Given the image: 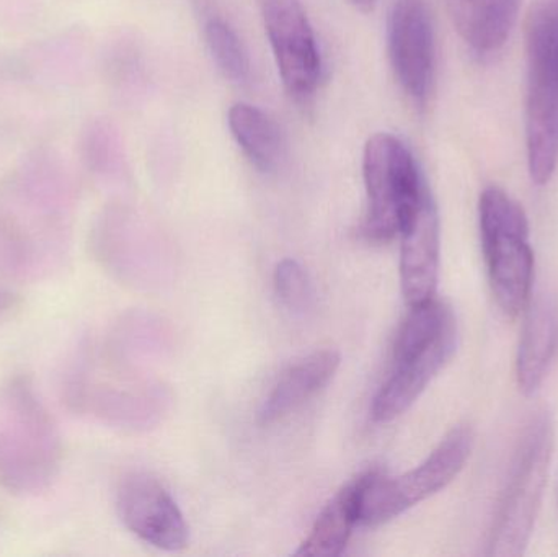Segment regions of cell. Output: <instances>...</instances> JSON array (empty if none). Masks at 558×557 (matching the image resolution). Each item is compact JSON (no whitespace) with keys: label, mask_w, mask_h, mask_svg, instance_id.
I'll return each mask as SVG.
<instances>
[{"label":"cell","mask_w":558,"mask_h":557,"mask_svg":"<svg viewBox=\"0 0 558 557\" xmlns=\"http://www.w3.org/2000/svg\"><path fill=\"white\" fill-rule=\"evenodd\" d=\"M62 438L48 405L26 375L0 386V487L13 496L45 493L62 464Z\"/></svg>","instance_id":"6da1fadb"},{"label":"cell","mask_w":558,"mask_h":557,"mask_svg":"<svg viewBox=\"0 0 558 557\" xmlns=\"http://www.w3.org/2000/svg\"><path fill=\"white\" fill-rule=\"evenodd\" d=\"M458 349V320L448 304L433 300L410 306L397 332L393 372L374 398L371 414L387 424L409 411Z\"/></svg>","instance_id":"7a4b0ae2"},{"label":"cell","mask_w":558,"mask_h":557,"mask_svg":"<svg viewBox=\"0 0 558 557\" xmlns=\"http://www.w3.org/2000/svg\"><path fill=\"white\" fill-rule=\"evenodd\" d=\"M526 144L531 179L546 185L558 162V0H536L526 19Z\"/></svg>","instance_id":"3957f363"},{"label":"cell","mask_w":558,"mask_h":557,"mask_svg":"<svg viewBox=\"0 0 558 557\" xmlns=\"http://www.w3.org/2000/svg\"><path fill=\"white\" fill-rule=\"evenodd\" d=\"M556 427L547 411L536 412L524 427L501 496L487 555L518 557L526 553L539 516L553 464Z\"/></svg>","instance_id":"277c9868"},{"label":"cell","mask_w":558,"mask_h":557,"mask_svg":"<svg viewBox=\"0 0 558 557\" xmlns=\"http://www.w3.org/2000/svg\"><path fill=\"white\" fill-rule=\"evenodd\" d=\"M478 221L495 300L508 317L520 316L530 304L534 280L526 213L505 190L488 186L478 203Z\"/></svg>","instance_id":"5b68a950"},{"label":"cell","mask_w":558,"mask_h":557,"mask_svg":"<svg viewBox=\"0 0 558 557\" xmlns=\"http://www.w3.org/2000/svg\"><path fill=\"white\" fill-rule=\"evenodd\" d=\"M363 179L367 196L363 232L367 241L376 244L400 235L432 193L409 147L389 133H377L367 140Z\"/></svg>","instance_id":"8992f818"},{"label":"cell","mask_w":558,"mask_h":557,"mask_svg":"<svg viewBox=\"0 0 558 557\" xmlns=\"http://www.w3.org/2000/svg\"><path fill=\"white\" fill-rule=\"evenodd\" d=\"M474 444V431L469 425H458L415 470L397 477L383 476L377 471L361 474L357 523L383 525L441 493L464 470Z\"/></svg>","instance_id":"52a82bcc"},{"label":"cell","mask_w":558,"mask_h":557,"mask_svg":"<svg viewBox=\"0 0 558 557\" xmlns=\"http://www.w3.org/2000/svg\"><path fill=\"white\" fill-rule=\"evenodd\" d=\"M262 19L289 97L307 105L320 81V52L299 0H260Z\"/></svg>","instance_id":"ba28073f"},{"label":"cell","mask_w":558,"mask_h":557,"mask_svg":"<svg viewBox=\"0 0 558 557\" xmlns=\"http://www.w3.org/2000/svg\"><path fill=\"white\" fill-rule=\"evenodd\" d=\"M393 74L407 97L425 107L435 84V26L426 0H396L387 23Z\"/></svg>","instance_id":"9c48e42d"},{"label":"cell","mask_w":558,"mask_h":557,"mask_svg":"<svg viewBox=\"0 0 558 557\" xmlns=\"http://www.w3.org/2000/svg\"><path fill=\"white\" fill-rule=\"evenodd\" d=\"M117 509L123 525L147 545L180 552L189 545V525L169 491L147 473L121 480Z\"/></svg>","instance_id":"30bf717a"},{"label":"cell","mask_w":558,"mask_h":557,"mask_svg":"<svg viewBox=\"0 0 558 557\" xmlns=\"http://www.w3.org/2000/svg\"><path fill=\"white\" fill-rule=\"evenodd\" d=\"M400 284L407 304L426 303L436 298L439 277V218L432 193L400 232Z\"/></svg>","instance_id":"8fae6325"},{"label":"cell","mask_w":558,"mask_h":557,"mask_svg":"<svg viewBox=\"0 0 558 557\" xmlns=\"http://www.w3.org/2000/svg\"><path fill=\"white\" fill-rule=\"evenodd\" d=\"M65 239L32 231L15 216L0 213V278L5 281L41 280L64 262Z\"/></svg>","instance_id":"7c38bea8"},{"label":"cell","mask_w":558,"mask_h":557,"mask_svg":"<svg viewBox=\"0 0 558 557\" xmlns=\"http://www.w3.org/2000/svg\"><path fill=\"white\" fill-rule=\"evenodd\" d=\"M558 347V306L549 294L527 304L517 356V378L524 395L539 391Z\"/></svg>","instance_id":"4fadbf2b"},{"label":"cell","mask_w":558,"mask_h":557,"mask_svg":"<svg viewBox=\"0 0 558 557\" xmlns=\"http://www.w3.org/2000/svg\"><path fill=\"white\" fill-rule=\"evenodd\" d=\"M341 355L337 350H318L301 360L278 379L265 399L258 421L262 425H274L301 409L308 399L322 391L333 379L340 368Z\"/></svg>","instance_id":"5bb4252c"},{"label":"cell","mask_w":558,"mask_h":557,"mask_svg":"<svg viewBox=\"0 0 558 557\" xmlns=\"http://www.w3.org/2000/svg\"><path fill=\"white\" fill-rule=\"evenodd\" d=\"M459 35L477 52L498 51L517 22L520 0H448Z\"/></svg>","instance_id":"9a60e30c"},{"label":"cell","mask_w":558,"mask_h":557,"mask_svg":"<svg viewBox=\"0 0 558 557\" xmlns=\"http://www.w3.org/2000/svg\"><path fill=\"white\" fill-rule=\"evenodd\" d=\"M228 123L232 137L255 169L264 173L281 169L286 160L284 136L265 111L241 101L232 105Z\"/></svg>","instance_id":"2e32d148"},{"label":"cell","mask_w":558,"mask_h":557,"mask_svg":"<svg viewBox=\"0 0 558 557\" xmlns=\"http://www.w3.org/2000/svg\"><path fill=\"white\" fill-rule=\"evenodd\" d=\"M360 477L341 487L333 499L318 513L307 538L295 556L337 557L347 548L354 525H357Z\"/></svg>","instance_id":"e0dca14e"},{"label":"cell","mask_w":558,"mask_h":557,"mask_svg":"<svg viewBox=\"0 0 558 557\" xmlns=\"http://www.w3.org/2000/svg\"><path fill=\"white\" fill-rule=\"evenodd\" d=\"M206 45L213 61L226 78L235 84L251 77V59L235 29L221 19H211L205 26Z\"/></svg>","instance_id":"ac0fdd59"},{"label":"cell","mask_w":558,"mask_h":557,"mask_svg":"<svg viewBox=\"0 0 558 557\" xmlns=\"http://www.w3.org/2000/svg\"><path fill=\"white\" fill-rule=\"evenodd\" d=\"M275 291L286 310L302 313L312 303V287L307 271L299 262L284 258L279 262L274 277Z\"/></svg>","instance_id":"d6986e66"},{"label":"cell","mask_w":558,"mask_h":557,"mask_svg":"<svg viewBox=\"0 0 558 557\" xmlns=\"http://www.w3.org/2000/svg\"><path fill=\"white\" fill-rule=\"evenodd\" d=\"M20 304L19 293L12 290L5 280L0 278V319L9 316L12 311H15Z\"/></svg>","instance_id":"ffe728a7"},{"label":"cell","mask_w":558,"mask_h":557,"mask_svg":"<svg viewBox=\"0 0 558 557\" xmlns=\"http://www.w3.org/2000/svg\"><path fill=\"white\" fill-rule=\"evenodd\" d=\"M351 2L356 3L360 9L369 10L373 9L374 2H376V0H351Z\"/></svg>","instance_id":"44dd1931"}]
</instances>
